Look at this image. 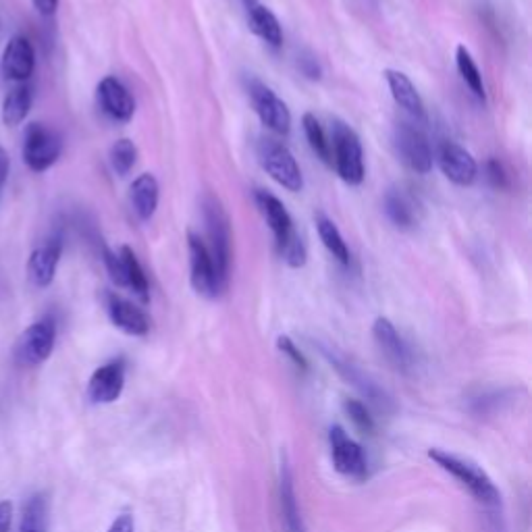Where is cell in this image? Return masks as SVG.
Returning <instances> with one entry per match:
<instances>
[{
    "label": "cell",
    "mask_w": 532,
    "mask_h": 532,
    "mask_svg": "<svg viewBox=\"0 0 532 532\" xmlns=\"http://www.w3.org/2000/svg\"><path fill=\"white\" fill-rule=\"evenodd\" d=\"M36 11L44 17H50V15H55L57 9H59V0H32Z\"/></svg>",
    "instance_id": "cell-41"
},
{
    "label": "cell",
    "mask_w": 532,
    "mask_h": 532,
    "mask_svg": "<svg viewBox=\"0 0 532 532\" xmlns=\"http://www.w3.org/2000/svg\"><path fill=\"white\" fill-rule=\"evenodd\" d=\"M279 501H281V518L287 532H306V524L302 520V512L298 505V495L294 487V474L289 464L283 460L281 476H279Z\"/></svg>",
    "instance_id": "cell-23"
},
{
    "label": "cell",
    "mask_w": 532,
    "mask_h": 532,
    "mask_svg": "<svg viewBox=\"0 0 532 532\" xmlns=\"http://www.w3.org/2000/svg\"><path fill=\"white\" fill-rule=\"evenodd\" d=\"M321 352L327 358V362L339 372V377L343 381H348L358 393H362L364 399H368L372 406H377L381 410L393 408L391 397L375 381H372L366 372H362L356 364H352L348 358H343L339 352L327 348V345H321Z\"/></svg>",
    "instance_id": "cell-10"
},
{
    "label": "cell",
    "mask_w": 532,
    "mask_h": 532,
    "mask_svg": "<svg viewBox=\"0 0 532 532\" xmlns=\"http://www.w3.org/2000/svg\"><path fill=\"white\" fill-rule=\"evenodd\" d=\"M429 458L445 470L449 476H454L456 481L483 505L487 510H501V493L495 487L493 478L470 460H464L460 456L447 454L443 449H429Z\"/></svg>",
    "instance_id": "cell-1"
},
{
    "label": "cell",
    "mask_w": 532,
    "mask_h": 532,
    "mask_svg": "<svg viewBox=\"0 0 532 532\" xmlns=\"http://www.w3.org/2000/svg\"><path fill=\"white\" fill-rule=\"evenodd\" d=\"M248 28L269 46L279 48L283 44V30L275 13L262 5L260 0H242Z\"/></svg>",
    "instance_id": "cell-21"
},
{
    "label": "cell",
    "mask_w": 532,
    "mask_h": 532,
    "mask_svg": "<svg viewBox=\"0 0 532 532\" xmlns=\"http://www.w3.org/2000/svg\"><path fill=\"white\" fill-rule=\"evenodd\" d=\"M316 231L318 237H321L323 246L329 250V254L343 266L350 264V248L345 244V239L341 235V231L337 229V225L325 217V215H316Z\"/></svg>",
    "instance_id": "cell-26"
},
{
    "label": "cell",
    "mask_w": 532,
    "mask_h": 532,
    "mask_svg": "<svg viewBox=\"0 0 532 532\" xmlns=\"http://www.w3.org/2000/svg\"><path fill=\"white\" fill-rule=\"evenodd\" d=\"M487 179L493 185L495 190H505L508 188V175H505L503 165L497 161V158H491L487 163Z\"/></svg>",
    "instance_id": "cell-36"
},
{
    "label": "cell",
    "mask_w": 532,
    "mask_h": 532,
    "mask_svg": "<svg viewBox=\"0 0 532 532\" xmlns=\"http://www.w3.org/2000/svg\"><path fill=\"white\" fill-rule=\"evenodd\" d=\"M13 505L11 501H0V532H11Z\"/></svg>",
    "instance_id": "cell-39"
},
{
    "label": "cell",
    "mask_w": 532,
    "mask_h": 532,
    "mask_svg": "<svg viewBox=\"0 0 532 532\" xmlns=\"http://www.w3.org/2000/svg\"><path fill=\"white\" fill-rule=\"evenodd\" d=\"M119 254H121L123 264H125L127 289H131L133 294H136L142 302H148L150 285H148V277H146V273H144V269H142V264H140L136 252H133L129 246H123Z\"/></svg>",
    "instance_id": "cell-28"
},
{
    "label": "cell",
    "mask_w": 532,
    "mask_h": 532,
    "mask_svg": "<svg viewBox=\"0 0 532 532\" xmlns=\"http://www.w3.org/2000/svg\"><path fill=\"white\" fill-rule=\"evenodd\" d=\"M456 65H458V71L464 79V84L470 88V92L478 100H485V84H483L481 69H478L476 61L470 55V50L464 44H460L456 50Z\"/></svg>",
    "instance_id": "cell-30"
},
{
    "label": "cell",
    "mask_w": 532,
    "mask_h": 532,
    "mask_svg": "<svg viewBox=\"0 0 532 532\" xmlns=\"http://www.w3.org/2000/svg\"><path fill=\"white\" fill-rule=\"evenodd\" d=\"M345 412H348V416L352 418V422L356 424V427L364 433H372L375 431V420H372L368 408L358 402V399H345V404H343Z\"/></svg>",
    "instance_id": "cell-32"
},
{
    "label": "cell",
    "mask_w": 532,
    "mask_h": 532,
    "mask_svg": "<svg viewBox=\"0 0 532 532\" xmlns=\"http://www.w3.org/2000/svg\"><path fill=\"white\" fill-rule=\"evenodd\" d=\"M125 387V362L111 360L96 368L88 383V399L92 404H113Z\"/></svg>",
    "instance_id": "cell-14"
},
{
    "label": "cell",
    "mask_w": 532,
    "mask_h": 532,
    "mask_svg": "<svg viewBox=\"0 0 532 532\" xmlns=\"http://www.w3.org/2000/svg\"><path fill=\"white\" fill-rule=\"evenodd\" d=\"M298 65H300V71L308 79H314V82H316V79L323 77V67H321V63L316 61V57H312V55H302L300 61H298Z\"/></svg>",
    "instance_id": "cell-37"
},
{
    "label": "cell",
    "mask_w": 532,
    "mask_h": 532,
    "mask_svg": "<svg viewBox=\"0 0 532 532\" xmlns=\"http://www.w3.org/2000/svg\"><path fill=\"white\" fill-rule=\"evenodd\" d=\"M106 532H136V520H133L131 514H121L115 518V522L111 524V528Z\"/></svg>",
    "instance_id": "cell-38"
},
{
    "label": "cell",
    "mask_w": 532,
    "mask_h": 532,
    "mask_svg": "<svg viewBox=\"0 0 532 532\" xmlns=\"http://www.w3.org/2000/svg\"><path fill=\"white\" fill-rule=\"evenodd\" d=\"M372 335L379 345V350L387 358V362L402 375H410L414 370V354L410 350V345L404 341V337L399 335L395 325L385 316H379L375 325H372Z\"/></svg>",
    "instance_id": "cell-12"
},
{
    "label": "cell",
    "mask_w": 532,
    "mask_h": 532,
    "mask_svg": "<svg viewBox=\"0 0 532 532\" xmlns=\"http://www.w3.org/2000/svg\"><path fill=\"white\" fill-rule=\"evenodd\" d=\"M302 127H304V133H306V140L312 148V152L321 158V161L329 167H333V154H331V142L327 138V133L321 125V121L316 119V115L312 113H306L302 117Z\"/></svg>",
    "instance_id": "cell-27"
},
{
    "label": "cell",
    "mask_w": 532,
    "mask_h": 532,
    "mask_svg": "<svg viewBox=\"0 0 532 532\" xmlns=\"http://www.w3.org/2000/svg\"><path fill=\"white\" fill-rule=\"evenodd\" d=\"M331 154L337 175L348 185H360L364 181V150L358 133L339 119H333Z\"/></svg>",
    "instance_id": "cell-3"
},
{
    "label": "cell",
    "mask_w": 532,
    "mask_h": 532,
    "mask_svg": "<svg viewBox=\"0 0 532 532\" xmlns=\"http://www.w3.org/2000/svg\"><path fill=\"white\" fill-rule=\"evenodd\" d=\"M9 169H11V158H9L7 150L0 146V190L5 188V183L9 179Z\"/></svg>",
    "instance_id": "cell-40"
},
{
    "label": "cell",
    "mask_w": 532,
    "mask_h": 532,
    "mask_svg": "<svg viewBox=\"0 0 532 532\" xmlns=\"http://www.w3.org/2000/svg\"><path fill=\"white\" fill-rule=\"evenodd\" d=\"M385 215L397 229H414L420 221V202L406 188H391L385 194Z\"/></svg>",
    "instance_id": "cell-22"
},
{
    "label": "cell",
    "mask_w": 532,
    "mask_h": 532,
    "mask_svg": "<svg viewBox=\"0 0 532 532\" xmlns=\"http://www.w3.org/2000/svg\"><path fill=\"white\" fill-rule=\"evenodd\" d=\"M102 260H104V266H106V273H109L111 281L117 285V287H125L127 289V277H125V264H123V258L121 254H115L113 250L104 248L102 250Z\"/></svg>",
    "instance_id": "cell-33"
},
{
    "label": "cell",
    "mask_w": 532,
    "mask_h": 532,
    "mask_svg": "<svg viewBox=\"0 0 532 532\" xmlns=\"http://www.w3.org/2000/svg\"><path fill=\"white\" fill-rule=\"evenodd\" d=\"M48 530V499L38 493L28 499L23 508L19 532H46Z\"/></svg>",
    "instance_id": "cell-29"
},
{
    "label": "cell",
    "mask_w": 532,
    "mask_h": 532,
    "mask_svg": "<svg viewBox=\"0 0 532 532\" xmlns=\"http://www.w3.org/2000/svg\"><path fill=\"white\" fill-rule=\"evenodd\" d=\"M277 348L281 350V354H285L291 362H294V366L296 368H300V370H308V360L304 358V354L298 350V345L294 343V341H291L287 335H281L279 339H277Z\"/></svg>",
    "instance_id": "cell-35"
},
{
    "label": "cell",
    "mask_w": 532,
    "mask_h": 532,
    "mask_svg": "<svg viewBox=\"0 0 532 532\" xmlns=\"http://www.w3.org/2000/svg\"><path fill=\"white\" fill-rule=\"evenodd\" d=\"M55 341H57V325L52 318H42V321H36L25 329L17 343H15V362L19 366H40L44 364L52 350H55Z\"/></svg>",
    "instance_id": "cell-6"
},
{
    "label": "cell",
    "mask_w": 532,
    "mask_h": 532,
    "mask_svg": "<svg viewBox=\"0 0 532 532\" xmlns=\"http://www.w3.org/2000/svg\"><path fill=\"white\" fill-rule=\"evenodd\" d=\"M254 202H256V206L260 210V215L264 217L266 225L271 227V231L275 235L277 252L283 250L289 242H294V239L298 237V233L294 229V221H291L285 204L277 196H273L271 192H266V190H256L254 192Z\"/></svg>",
    "instance_id": "cell-13"
},
{
    "label": "cell",
    "mask_w": 532,
    "mask_h": 532,
    "mask_svg": "<svg viewBox=\"0 0 532 532\" xmlns=\"http://www.w3.org/2000/svg\"><path fill=\"white\" fill-rule=\"evenodd\" d=\"M188 252H190V281L198 296L215 300L223 294V285L219 283L215 266H212L210 254L206 250L204 239L196 233L188 235Z\"/></svg>",
    "instance_id": "cell-9"
},
{
    "label": "cell",
    "mask_w": 532,
    "mask_h": 532,
    "mask_svg": "<svg viewBox=\"0 0 532 532\" xmlns=\"http://www.w3.org/2000/svg\"><path fill=\"white\" fill-rule=\"evenodd\" d=\"M63 254V242L61 237H50L44 244H40L30 260H28V277L36 287H48L52 281H55L59 262Z\"/></svg>",
    "instance_id": "cell-18"
},
{
    "label": "cell",
    "mask_w": 532,
    "mask_h": 532,
    "mask_svg": "<svg viewBox=\"0 0 532 532\" xmlns=\"http://www.w3.org/2000/svg\"><path fill=\"white\" fill-rule=\"evenodd\" d=\"M63 154V140L55 129L42 123H30L23 136V163L34 173H44L55 165Z\"/></svg>",
    "instance_id": "cell-5"
},
{
    "label": "cell",
    "mask_w": 532,
    "mask_h": 532,
    "mask_svg": "<svg viewBox=\"0 0 532 532\" xmlns=\"http://www.w3.org/2000/svg\"><path fill=\"white\" fill-rule=\"evenodd\" d=\"M279 256L285 260L287 266H291V269H302L308 260V252H306L302 237L298 235L294 242H289L283 250H279Z\"/></svg>",
    "instance_id": "cell-34"
},
{
    "label": "cell",
    "mask_w": 532,
    "mask_h": 532,
    "mask_svg": "<svg viewBox=\"0 0 532 532\" xmlns=\"http://www.w3.org/2000/svg\"><path fill=\"white\" fill-rule=\"evenodd\" d=\"M258 161L262 169L271 175L273 181H277L281 188L287 192H302L304 188V175L296 161V156L291 150L271 138H262L258 142Z\"/></svg>",
    "instance_id": "cell-4"
},
{
    "label": "cell",
    "mask_w": 532,
    "mask_h": 532,
    "mask_svg": "<svg viewBox=\"0 0 532 532\" xmlns=\"http://www.w3.org/2000/svg\"><path fill=\"white\" fill-rule=\"evenodd\" d=\"M439 167L443 175L451 183L460 185V188H468L478 177V165L474 156L456 142H445L439 148Z\"/></svg>",
    "instance_id": "cell-15"
},
{
    "label": "cell",
    "mask_w": 532,
    "mask_h": 532,
    "mask_svg": "<svg viewBox=\"0 0 532 532\" xmlns=\"http://www.w3.org/2000/svg\"><path fill=\"white\" fill-rule=\"evenodd\" d=\"M96 96L104 115H109L113 121L127 123L131 121L133 113H136V100H133L129 90L113 75L102 79L98 84Z\"/></svg>",
    "instance_id": "cell-16"
},
{
    "label": "cell",
    "mask_w": 532,
    "mask_h": 532,
    "mask_svg": "<svg viewBox=\"0 0 532 532\" xmlns=\"http://www.w3.org/2000/svg\"><path fill=\"white\" fill-rule=\"evenodd\" d=\"M106 312H109L111 323L127 335L144 337L150 331V321L144 310L121 296L106 294Z\"/></svg>",
    "instance_id": "cell-19"
},
{
    "label": "cell",
    "mask_w": 532,
    "mask_h": 532,
    "mask_svg": "<svg viewBox=\"0 0 532 532\" xmlns=\"http://www.w3.org/2000/svg\"><path fill=\"white\" fill-rule=\"evenodd\" d=\"M204 221L208 235V242H204L206 250L217 271L219 283L223 285V289H227L231 271V223L219 198L208 196L204 200Z\"/></svg>",
    "instance_id": "cell-2"
},
{
    "label": "cell",
    "mask_w": 532,
    "mask_h": 532,
    "mask_svg": "<svg viewBox=\"0 0 532 532\" xmlns=\"http://www.w3.org/2000/svg\"><path fill=\"white\" fill-rule=\"evenodd\" d=\"M329 443H331V458L335 470L352 481H364L368 476V462L364 456V449L348 437L341 427H333L329 431Z\"/></svg>",
    "instance_id": "cell-11"
},
{
    "label": "cell",
    "mask_w": 532,
    "mask_h": 532,
    "mask_svg": "<svg viewBox=\"0 0 532 532\" xmlns=\"http://www.w3.org/2000/svg\"><path fill=\"white\" fill-rule=\"evenodd\" d=\"M246 88L260 123L273 133H279V136H287L291 129V113L287 104L269 86L258 82L256 77L248 79Z\"/></svg>",
    "instance_id": "cell-8"
},
{
    "label": "cell",
    "mask_w": 532,
    "mask_h": 532,
    "mask_svg": "<svg viewBox=\"0 0 532 532\" xmlns=\"http://www.w3.org/2000/svg\"><path fill=\"white\" fill-rule=\"evenodd\" d=\"M138 161V148L131 140L121 138L111 148V167L119 177L129 175V171L136 167Z\"/></svg>",
    "instance_id": "cell-31"
},
{
    "label": "cell",
    "mask_w": 532,
    "mask_h": 532,
    "mask_svg": "<svg viewBox=\"0 0 532 532\" xmlns=\"http://www.w3.org/2000/svg\"><path fill=\"white\" fill-rule=\"evenodd\" d=\"M393 146L395 152L410 171L418 175H427L433 169V148L424 133L410 125L397 123L393 131Z\"/></svg>",
    "instance_id": "cell-7"
},
{
    "label": "cell",
    "mask_w": 532,
    "mask_h": 532,
    "mask_svg": "<svg viewBox=\"0 0 532 532\" xmlns=\"http://www.w3.org/2000/svg\"><path fill=\"white\" fill-rule=\"evenodd\" d=\"M32 88L25 86V84H19L15 86L3 100V123L7 127H15V125H21L25 121V117L30 115V109H32Z\"/></svg>",
    "instance_id": "cell-25"
},
{
    "label": "cell",
    "mask_w": 532,
    "mask_h": 532,
    "mask_svg": "<svg viewBox=\"0 0 532 532\" xmlns=\"http://www.w3.org/2000/svg\"><path fill=\"white\" fill-rule=\"evenodd\" d=\"M129 200L138 219L150 221L158 208V200H161V188H158L156 177L152 173H142L133 179L129 188Z\"/></svg>",
    "instance_id": "cell-24"
},
{
    "label": "cell",
    "mask_w": 532,
    "mask_h": 532,
    "mask_svg": "<svg viewBox=\"0 0 532 532\" xmlns=\"http://www.w3.org/2000/svg\"><path fill=\"white\" fill-rule=\"evenodd\" d=\"M385 79H387L389 92H391V96H393L399 109H404L412 119H416L420 123L427 121V109H424V100L418 94L416 86L412 84V79L406 73L395 71V69H387Z\"/></svg>",
    "instance_id": "cell-20"
},
{
    "label": "cell",
    "mask_w": 532,
    "mask_h": 532,
    "mask_svg": "<svg viewBox=\"0 0 532 532\" xmlns=\"http://www.w3.org/2000/svg\"><path fill=\"white\" fill-rule=\"evenodd\" d=\"M3 75L15 84H25L28 79L34 75L36 69V52L34 46L28 38L23 36H15L11 38V42L5 48V55H3Z\"/></svg>",
    "instance_id": "cell-17"
}]
</instances>
